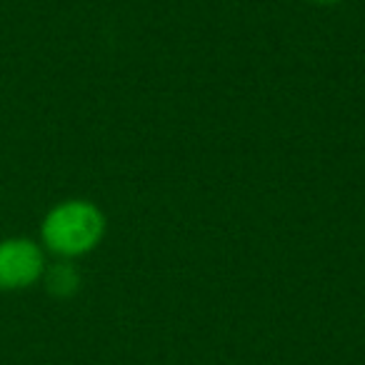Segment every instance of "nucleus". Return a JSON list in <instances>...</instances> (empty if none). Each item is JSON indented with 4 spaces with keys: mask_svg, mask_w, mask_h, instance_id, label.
<instances>
[{
    "mask_svg": "<svg viewBox=\"0 0 365 365\" xmlns=\"http://www.w3.org/2000/svg\"><path fill=\"white\" fill-rule=\"evenodd\" d=\"M46 273V253L43 245L36 240L23 238H3L0 240V290H26L43 280Z\"/></svg>",
    "mask_w": 365,
    "mask_h": 365,
    "instance_id": "f03ea898",
    "label": "nucleus"
},
{
    "mask_svg": "<svg viewBox=\"0 0 365 365\" xmlns=\"http://www.w3.org/2000/svg\"><path fill=\"white\" fill-rule=\"evenodd\" d=\"M106 233V218L101 208L91 200H63L48 210L41 225L43 248L61 258L71 260L86 255L101 243Z\"/></svg>",
    "mask_w": 365,
    "mask_h": 365,
    "instance_id": "f257e3e1",
    "label": "nucleus"
},
{
    "mask_svg": "<svg viewBox=\"0 0 365 365\" xmlns=\"http://www.w3.org/2000/svg\"><path fill=\"white\" fill-rule=\"evenodd\" d=\"M43 280H46V288L51 290L56 298H71V295L81 288V273H78L76 265L68 263V260L56 263V265H46Z\"/></svg>",
    "mask_w": 365,
    "mask_h": 365,
    "instance_id": "7ed1b4c3",
    "label": "nucleus"
},
{
    "mask_svg": "<svg viewBox=\"0 0 365 365\" xmlns=\"http://www.w3.org/2000/svg\"><path fill=\"white\" fill-rule=\"evenodd\" d=\"M315 3H335V0H315Z\"/></svg>",
    "mask_w": 365,
    "mask_h": 365,
    "instance_id": "20e7f679",
    "label": "nucleus"
}]
</instances>
